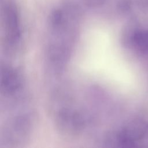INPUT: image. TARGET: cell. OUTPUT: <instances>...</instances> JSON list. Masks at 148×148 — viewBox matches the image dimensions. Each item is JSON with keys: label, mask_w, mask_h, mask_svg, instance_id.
<instances>
[{"label": "cell", "mask_w": 148, "mask_h": 148, "mask_svg": "<svg viewBox=\"0 0 148 148\" xmlns=\"http://www.w3.org/2000/svg\"><path fill=\"white\" fill-rule=\"evenodd\" d=\"M3 42L5 49L12 50L16 46L20 37L18 14L15 6L12 3H7L3 16Z\"/></svg>", "instance_id": "1"}, {"label": "cell", "mask_w": 148, "mask_h": 148, "mask_svg": "<svg viewBox=\"0 0 148 148\" xmlns=\"http://www.w3.org/2000/svg\"><path fill=\"white\" fill-rule=\"evenodd\" d=\"M22 80L18 72L13 68L5 66L1 68V91L5 97L13 96L20 91Z\"/></svg>", "instance_id": "2"}]
</instances>
